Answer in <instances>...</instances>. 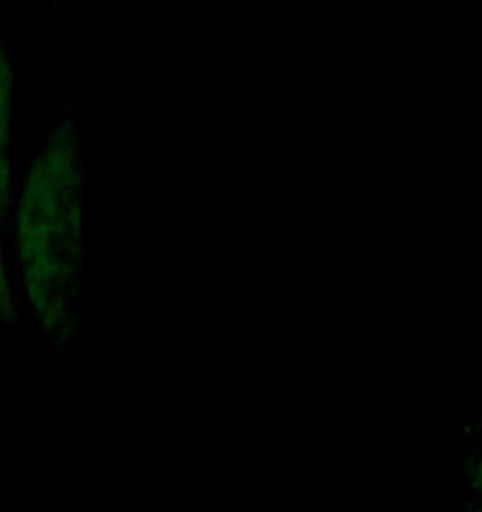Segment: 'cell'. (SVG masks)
Masks as SVG:
<instances>
[{
	"label": "cell",
	"mask_w": 482,
	"mask_h": 512,
	"mask_svg": "<svg viewBox=\"0 0 482 512\" xmlns=\"http://www.w3.org/2000/svg\"><path fill=\"white\" fill-rule=\"evenodd\" d=\"M0 3H8V0H0Z\"/></svg>",
	"instance_id": "obj_5"
},
{
	"label": "cell",
	"mask_w": 482,
	"mask_h": 512,
	"mask_svg": "<svg viewBox=\"0 0 482 512\" xmlns=\"http://www.w3.org/2000/svg\"><path fill=\"white\" fill-rule=\"evenodd\" d=\"M16 66L11 51L0 36V209L11 221L16 199V169H13V103H16Z\"/></svg>",
	"instance_id": "obj_2"
},
{
	"label": "cell",
	"mask_w": 482,
	"mask_h": 512,
	"mask_svg": "<svg viewBox=\"0 0 482 512\" xmlns=\"http://www.w3.org/2000/svg\"><path fill=\"white\" fill-rule=\"evenodd\" d=\"M83 194L81 131L76 111L66 103L63 116L28 164L11 211L23 302L56 357H66L71 349L81 314Z\"/></svg>",
	"instance_id": "obj_1"
},
{
	"label": "cell",
	"mask_w": 482,
	"mask_h": 512,
	"mask_svg": "<svg viewBox=\"0 0 482 512\" xmlns=\"http://www.w3.org/2000/svg\"><path fill=\"white\" fill-rule=\"evenodd\" d=\"M6 211L0 209V324L6 327H18L21 322V302H18L16 282H13V272L8 267L6 246H3V229H6Z\"/></svg>",
	"instance_id": "obj_3"
},
{
	"label": "cell",
	"mask_w": 482,
	"mask_h": 512,
	"mask_svg": "<svg viewBox=\"0 0 482 512\" xmlns=\"http://www.w3.org/2000/svg\"><path fill=\"white\" fill-rule=\"evenodd\" d=\"M0 374H3V344H0Z\"/></svg>",
	"instance_id": "obj_4"
}]
</instances>
